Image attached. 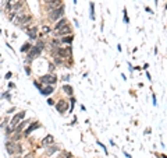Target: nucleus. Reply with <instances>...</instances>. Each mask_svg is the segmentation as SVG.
Returning <instances> with one entry per match:
<instances>
[{
  "mask_svg": "<svg viewBox=\"0 0 167 158\" xmlns=\"http://www.w3.org/2000/svg\"><path fill=\"white\" fill-rule=\"evenodd\" d=\"M40 125H39V122H34V123H31L30 126H28V127L25 129V132H24V134L25 136H28V134H31L32 133V132H34V130H36V129L39 127Z\"/></svg>",
  "mask_w": 167,
  "mask_h": 158,
  "instance_id": "obj_4",
  "label": "nucleus"
},
{
  "mask_svg": "<svg viewBox=\"0 0 167 158\" xmlns=\"http://www.w3.org/2000/svg\"><path fill=\"white\" fill-rule=\"evenodd\" d=\"M125 13H127V11H125V9H124V21H125L127 24H130V18L127 17V14H125Z\"/></svg>",
  "mask_w": 167,
  "mask_h": 158,
  "instance_id": "obj_20",
  "label": "nucleus"
},
{
  "mask_svg": "<svg viewBox=\"0 0 167 158\" xmlns=\"http://www.w3.org/2000/svg\"><path fill=\"white\" fill-rule=\"evenodd\" d=\"M48 1H50V0H48Z\"/></svg>",
  "mask_w": 167,
  "mask_h": 158,
  "instance_id": "obj_29",
  "label": "nucleus"
},
{
  "mask_svg": "<svg viewBox=\"0 0 167 158\" xmlns=\"http://www.w3.org/2000/svg\"><path fill=\"white\" fill-rule=\"evenodd\" d=\"M63 90L67 92L68 95H73V87H70V85H64L63 87Z\"/></svg>",
  "mask_w": 167,
  "mask_h": 158,
  "instance_id": "obj_18",
  "label": "nucleus"
},
{
  "mask_svg": "<svg viewBox=\"0 0 167 158\" xmlns=\"http://www.w3.org/2000/svg\"><path fill=\"white\" fill-rule=\"evenodd\" d=\"M28 34H30V38H31V39H35V38H36V35H38V28H36V27L31 28V30L28 31Z\"/></svg>",
  "mask_w": 167,
  "mask_h": 158,
  "instance_id": "obj_11",
  "label": "nucleus"
},
{
  "mask_svg": "<svg viewBox=\"0 0 167 158\" xmlns=\"http://www.w3.org/2000/svg\"><path fill=\"white\" fill-rule=\"evenodd\" d=\"M42 31H43V34H48V32H50V28L48 25H45V27H42Z\"/></svg>",
  "mask_w": 167,
  "mask_h": 158,
  "instance_id": "obj_19",
  "label": "nucleus"
},
{
  "mask_svg": "<svg viewBox=\"0 0 167 158\" xmlns=\"http://www.w3.org/2000/svg\"><path fill=\"white\" fill-rule=\"evenodd\" d=\"M73 39H74L73 35H68V36H64V38H61V42H63V44H71Z\"/></svg>",
  "mask_w": 167,
  "mask_h": 158,
  "instance_id": "obj_14",
  "label": "nucleus"
},
{
  "mask_svg": "<svg viewBox=\"0 0 167 158\" xmlns=\"http://www.w3.org/2000/svg\"><path fill=\"white\" fill-rule=\"evenodd\" d=\"M15 144H14V141H7L6 143V148H7V153L9 154H14L15 153Z\"/></svg>",
  "mask_w": 167,
  "mask_h": 158,
  "instance_id": "obj_8",
  "label": "nucleus"
},
{
  "mask_svg": "<svg viewBox=\"0 0 167 158\" xmlns=\"http://www.w3.org/2000/svg\"><path fill=\"white\" fill-rule=\"evenodd\" d=\"M25 73L28 74V76H30V74H31V70H30V67H25Z\"/></svg>",
  "mask_w": 167,
  "mask_h": 158,
  "instance_id": "obj_23",
  "label": "nucleus"
},
{
  "mask_svg": "<svg viewBox=\"0 0 167 158\" xmlns=\"http://www.w3.org/2000/svg\"><path fill=\"white\" fill-rule=\"evenodd\" d=\"M52 143H53V136H46L42 140V146H50Z\"/></svg>",
  "mask_w": 167,
  "mask_h": 158,
  "instance_id": "obj_10",
  "label": "nucleus"
},
{
  "mask_svg": "<svg viewBox=\"0 0 167 158\" xmlns=\"http://www.w3.org/2000/svg\"><path fill=\"white\" fill-rule=\"evenodd\" d=\"M1 3H4V4H7V3H9V0H1Z\"/></svg>",
  "mask_w": 167,
  "mask_h": 158,
  "instance_id": "obj_28",
  "label": "nucleus"
},
{
  "mask_svg": "<svg viewBox=\"0 0 167 158\" xmlns=\"http://www.w3.org/2000/svg\"><path fill=\"white\" fill-rule=\"evenodd\" d=\"M56 109H57L59 112H67V109H68V104H67L66 101H60L59 104L56 105Z\"/></svg>",
  "mask_w": 167,
  "mask_h": 158,
  "instance_id": "obj_6",
  "label": "nucleus"
},
{
  "mask_svg": "<svg viewBox=\"0 0 167 158\" xmlns=\"http://www.w3.org/2000/svg\"><path fill=\"white\" fill-rule=\"evenodd\" d=\"M0 31H1V30H0Z\"/></svg>",
  "mask_w": 167,
  "mask_h": 158,
  "instance_id": "obj_30",
  "label": "nucleus"
},
{
  "mask_svg": "<svg viewBox=\"0 0 167 158\" xmlns=\"http://www.w3.org/2000/svg\"><path fill=\"white\" fill-rule=\"evenodd\" d=\"M74 105H75V99H71V111H73V109H74Z\"/></svg>",
  "mask_w": 167,
  "mask_h": 158,
  "instance_id": "obj_21",
  "label": "nucleus"
},
{
  "mask_svg": "<svg viewBox=\"0 0 167 158\" xmlns=\"http://www.w3.org/2000/svg\"><path fill=\"white\" fill-rule=\"evenodd\" d=\"M24 158H35L34 155H32V154H27V155H25Z\"/></svg>",
  "mask_w": 167,
  "mask_h": 158,
  "instance_id": "obj_25",
  "label": "nucleus"
},
{
  "mask_svg": "<svg viewBox=\"0 0 167 158\" xmlns=\"http://www.w3.org/2000/svg\"><path fill=\"white\" fill-rule=\"evenodd\" d=\"M3 97H4V98H7V99H10V94H9V92H7V94L4 92V94H3Z\"/></svg>",
  "mask_w": 167,
  "mask_h": 158,
  "instance_id": "obj_24",
  "label": "nucleus"
},
{
  "mask_svg": "<svg viewBox=\"0 0 167 158\" xmlns=\"http://www.w3.org/2000/svg\"><path fill=\"white\" fill-rule=\"evenodd\" d=\"M25 125H28V122H21V123L17 125V127L14 129V130H15V133H17V132H21V130H22V129L25 127Z\"/></svg>",
  "mask_w": 167,
  "mask_h": 158,
  "instance_id": "obj_15",
  "label": "nucleus"
},
{
  "mask_svg": "<svg viewBox=\"0 0 167 158\" xmlns=\"http://www.w3.org/2000/svg\"><path fill=\"white\" fill-rule=\"evenodd\" d=\"M57 150H59V147H57V146H49V147L46 148V153L49 154V155H52V154L56 153Z\"/></svg>",
  "mask_w": 167,
  "mask_h": 158,
  "instance_id": "obj_12",
  "label": "nucleus"
},
{
  "mask_svg": "<svg viewBox=\"0 0 167 158\" xmlns=\"http://www.w3.org/2000/svg\"><path fill=\"white\" fill-rule=\"evenodd\" d=\"M64 14V7L61 6V7H59V9H56V10H50L49 13V20L52 21H56L59 20V18H61Z\"/></svg>",
  "mask_w": 167,
  "mask_h": 158,
  "instance_id": "obj_2",
  "label": "nucleus"
},
{
  "mask_svg": "<svg viewBox=\"0 0 167 158\" xmlns=\"http://www.w3.org/2000/svg\"><path fill=\"white\" fill-rule=\"evenodd\" d=\"M56 81H57V79H56V77H54L53 74H46V76H42V77H40V83H43V84H56Z\"/></svg>",
  "mask_w": 167,
  "mask_h": 158,
  "instance_id": "obj_3",
  "label": "nucleus"
},
{
  "mask_svg": "<svg viewBox=\"0 0 167 158\" xmlns=\"http://www.w3.org/2000/svg\"><path fill=\"white\" fill-rule=\"evenodd\" d=\"M25 116V112L24 111H22V112H20V114H17L14 116V118L11 119V122H10V126H9V129H7V132H9V133H10V132H13V130H14L15 127H17V125L20 123V120L22 118H24Z\"/></svg>",
  "mask_w": 167,
  "mask_h": 158,
  "instance_id": "obj_1",
  "label": "nucleus"
},
{
  "mask_svg": "<svg viewBox=\"0 0 167 158\" xmlns=\"http://www.w3.org/2000/svg\"><path fill=\"white\" fill-rule=\"evenodd\" d=\"M35 87H36V88H39V90H40V84H39V83H35Z\"/></svg>",
  "mask_w": 167,
  "mask_h": 158,
  "instance_id": "obj_27",
  "label": "nucleus"
},
{
  "mask_svg": "<svg viewBox=\"0 0 167 158\" xmlns=\"http://www.w3.org/2000/svg\"><path fill=\"white\" fill-rule=\"evenodd\" d=\"M48 105H54V101L53 99H48Z\"/></svg>",
  "mask_w": 167,
  "mask_h": 158,
  "instance_id": "obj_22",
  "label": "nucleus"
},
{
  "mask_svg": "<svg viewBox=\"0 0 167 158\" xmlns=\"http://www.w3.org/2000/svg\"><path fill=\"white\" fill-rule=\"evenodd\" d=\"M54 91V88L52 87V85H48L46 88H43V90H40V92H42V95H50L52 92Z\"/></svg>",
  "mask_w": 167,
  "mask_h": 158,
  "instance_id": "obj_9",
  "label": "nucleus"
},
{
  "mask_svg": "<svg viewBox=\"0 0 167 158\" xmlns=\"http://www.w3.org/2000/svg\"><path fill=\"white\" fill-rule=\"evenodd\" d=\"M89 9H91V14H89V17H91V20H95V4L94 3H91Z\"/></svg>",
  "mask_w": 167,
  "mask_h": 158,
  "instance_id": "obj_16",
  "label": "nucleus"
},
{
  "mask_svg": "<svg viewBox=\"0 0 167 158\" xmlns=\"http://www.w3.org/2000/svg\"><path fill=\"white\" fill-rule=\"evenodd\" d=\"M32 46H31V44H28V42H25L24 45H22V48H21V52H27V50H30Z\"/></svg>",
  "mask_w": 167,
  "mask_h": 158,
  "instance_id": "obj_17",
  "label": "nucleus"
},
{
  "mask_svg": "<svg viewBox=\"0 0 167 158\" xmlns=\"http://www.w3.org/2000/svg\"><path fill=\"white\" fill-rule=\"evenodd\" d=\"M67 25V20L66 18H63V20H60L57 24H56V30H60V28H63V27H66Z\"/></svg>",
  "mask_w": 167,
  "mask_h": 158,
  "instance_id": "obj_13",
  "label": "nucleus"
},
{
  "mask_svg": "<svg viewBox=\"0 0 167 158\" xmlns=\"http://www.w3.org/2000/svg\"><path fill=\"white\" fill-rule=\"evenodd\" d=\"M53 70H54V66H53V64H50V66H49V71H53Z\"/></svg>",
  "mask_w": 167,
  "mask_h": 158,
  "instance_id": "obj_26",
  "label": "nucleus"
},
{
  "mask_svg": "<svg viewBox=\"0 0 167 158\" xmlns=\"http://www.w3.org/2000/svg\"><path fill=\"white\" fill-rule=\"evenodd\" d=\"M70 32H71V30H70L68 25H66V27L60 28V30H56V35H59V36H61V35H66V34H70Z\"/></svg>",
  "mask_w": 167,
  "mask_h": 158,
  "instance_id": "obj_7",
  "label": "nucleus"
},
{
  "mask_svg": "<svg viewBox=\"0 0 167 158\" xmlns=\"http://www.w3.org/2000/svg\"><path fill=\"white\" fill-rule=\"evenodd\" d=\"M48 7L50 10L59 9V7H61V0H50V1H48Z\"/></svg>",
  "mask_w": 167,
  "mask_h": 158,
  "instance_id": "obj_5",
  "label": "nucleus"
}]
</instances>
